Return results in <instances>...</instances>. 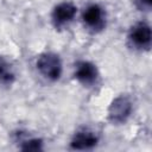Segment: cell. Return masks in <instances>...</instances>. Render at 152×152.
I'll use <instances>...</instances> for the list:
<instances>
[{
  "label": "cell",
  "mask_w": 152,
  "mask_h": 152,
  "mask_svg": "<svg viewBox=\"0 0 152 152\" xmlns=\"http://www.w3.org/2000/svg\"><path fill=\"white\" fill-rule=\"evenodd\" d=\"M36 68L44 78L52 82L58 81L63 72L62 59L55 52H44L39 55L36 61Z\"/></svg>",
  "instance_id": "1"
},
{
  "label": "cell",
  "mask_w": 152,
  "mask_h": 152,
  "mask_svg": "<svg viewBox=\"0 0 152 152\" xmlns=\"http://www.w3.org/2000/svg\"><path fill=\"white\" fill-rule=\"evenodd\" d=\"M132 112H133L132 99L126 94H121L110 102L107 110V116L113 125H121L129 119Z\"/></svg>",
  "instance_id": "2"
},
{
  "label": "cell",
  "mask_w": 152,
  "mask_h": 152,
  "mask_svg": "<svg viewBox=\"0 0 152 152\" xmlns=\"http://www.w3.org/2000/svg\"><path fill=\"white\" fill-rule=\"evenodd\" d=\"M128 40L132 46L139 50H148L151 46V26L145 21L134 24L128 32Z\"/></svg>",
  "instance_id": "3"
},
{
  "label": "cell",
  "mask_w": 152,
  "mask_h": 152,
  "mask_svg": "<svg viewBox=\"0 0 152 152\" xmlns=\"http://www.w3.org/2000/svg\"><path fill=\"white\" fill-rule=\"evenodd\" d=\"M82 20L88 28L93 31H100L106 25L104 10L99 4H89L83 10Z\"/></svg>",
  "instance_id": "4"
},
{
  "label": "cell",
  "mask_w": 152,
  "mask_h": 152,
  "mask_svg": "<svg viewBox=\"0 0 152 152\" xmlns=\"http://www.w3.org/2000/svg\"><path fill=\"white\" fill-rule=\"evenodd\" d=\"M74 76L81 84L89 87L96 83L99 78V70H97V66L93 62L78 61L75 64Z\"/></svg>",
  "instance_id": "5"
},
{
  "label": "cell",
  "mask_w": 152,
  "mask_h": 152,
  "mask_svg": "<svg viewBox=\"0 0 152 152\" xmlns=\"http://www.w3.org/2000/svg\"><path fill=\"white\" fill-rule=\"evenodd\" d=\"M99 141L100 138L94 131L89 128H82L72 135L70 140V147L72 150H78V151L91 150L99 144Z\"/></svg>",
  "instance_id": "6"
},
{
  "label": "cell",
  "mask_w": 152,
  "mask_h": 152,
  "mask_svg": "<svg viewBox=\"0 0 152 152\" xmlns=\"http://www.w3.org/2000/svg\"><path fill=\"white\" fill-rule=\"evenodd\" d=\"M76 13H77L76 5H74L70 1H62L53 7L51 18L55 26L59 27L72 21L74 18L76 17Z\"/></svg>",
  "instance_id": "7"
},
{
  "label": "cell",
  "mask_w": 152,
  "mask_h": 152,
  "mask_svg": "<svg viewBox=\"0 0 152 152\" xmlns=\"http://www.w3.org/2000/svg\"><path fill=\"white\" fill-rule=\"evenodd\" d=\"M15 80V74L8 62L0 58V84L11 86Z\"/></svg>",
  "instance_id": "8"
},
{
  "label": "cell",
  "mask_w": 152,
  "mask_h": 152,
  "mask_svg": "<svg viewBox=\"0 0 152 152\" xmlns=\"http://www.w3.org/2000/svg\"><path fill=\"white\" fill-rule=\"evenodd\" d=\"M44 142L40 138H28L21 141L20 150L23 151H42L44 148Z\"/></svg>",
  "instance_id": "9"
},
{
  "label": "cell",
  "mask_w": 152,
  "mask_h": 152,
  "mask_svg": "<svg viewBox=\"0 0 152 152\" xmlns=\"http://www.w3.org/2000/svg\"><path fill=\"white\" fill-rule=\"evenodd\" d=\"M137 1V6L139 7V10H145V11H148L151 8V4H152V0H135Z\"/></svg>",
  "instance_id": "10"
}]
</instances>
